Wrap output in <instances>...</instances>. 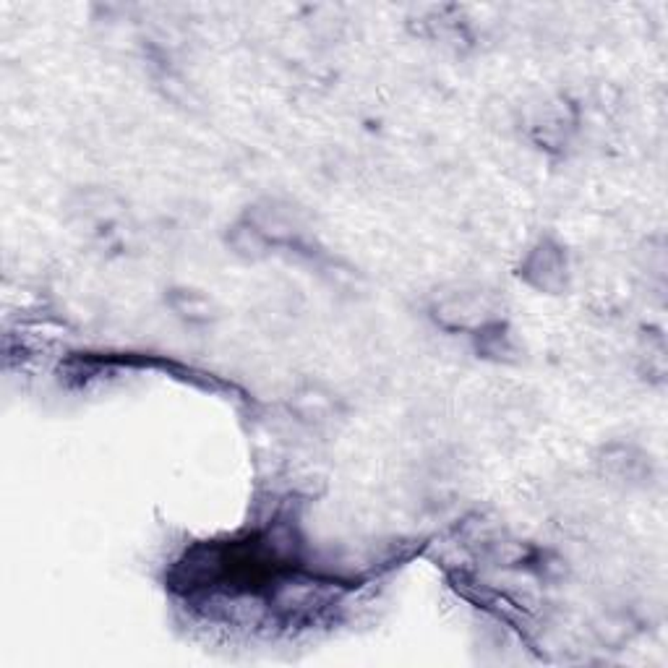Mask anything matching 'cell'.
I'll return each instance as SVG.
<instances>
[{
	"label": "cell",
	"instance_id": "1",
	"mask_svg": "<svg viewBox=\"0 0 668 668\" xmlns=\"http://www.w3.org/2000/svg\"><path fill=\"white\" fill-rule=\"evenodd\" d=\"M541 275V279L535 282L538 288H546L551 290L559 279H562V256L556 248H538L535 254H532L531 264H528V275Z\"/></svg>",
	"mask_w": 668,
	"mask_h": 668
}]
</instances>
